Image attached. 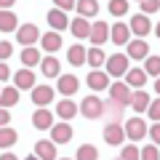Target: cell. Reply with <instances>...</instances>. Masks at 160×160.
<instances>
[{"label":"cell","mask_w":160,"mask_h":160,"mask_svg":"<svg viewBox=\"0 0 160 160\" xmlns=\"http://www.w3.org/2000/svg\"><path fill=\"white\" fill-rule=\"evenodd\" d=\"M107 75L109 78H126V72L131 67H128V53H112V56H107Z\"/></svg>","instance_id":"1"},{"label":"cell","mask_w":160,"mask_h":160,"mask_svg":"<svg viewBox=\"0 0 160 160\" xmlns=\"http://www.w3.org/2000/svg\"><path fill=\"white\" fill-rule=\"evenodd\" d=\"M80 115L88 118V120L102 118V115H104V102L99 96H86V99H83V104H80Z\"/></svg>","instance_id":"2"},{"label":"cell","mask_w":160,"mask_h":160,"mask_svg":"<svg viewBox=\"0 0 160 160\" xmlns=\"http://www.w3.org/2000/svg\"><path fill=\"white\" fill-rule=\"evenodd\" d=\"M107 91H109V99H112V102L123 104V107H131L133 91H131V86H128V83H120V80H118V83H112Z\"/></svg>","instance_id":"3"},{"label":"cell","mask_w":160,"mask_h":160,"mask_svg":"<svg viewBox=\"0 0 160 160\" xmlns=\"http://www.w3.org/2000/svg\"><path fill=\"white\" fill-rule=\"evenodd\" d=\"M16 43H22L24 48L40 43V29H38V24H22V27L16 29Z\"/></svg>","instance_id":"4"},{"label":"cell","mask_w":160,"mask_h":160,"mask_svg":"<svg viewBox=\"0 0 160 160\" xmlns=\"http://www.w3.org/2000/svg\"><path fill=\"white\" fill-rule=\"evenodd\" d=\"M147 133H149L147 120H144V118H139V115H136V118H131V120L126 123V136L131 139V142H139V139H144Z\"/></svg>","instance_id":"5"},{"label":"cell","mask_w":160,"mask_h":160,"mask_svg":"<svg viewBox=\"0 0 160 160\" xmlns=\"http://www.w3.org/2000/svg\"><path fill=\"white\" fill-rule=\"evenodd\" d=\"M109 40H112L115 46H128L131 43V27L126 22H115L109 27Z\"/></svg>","instance_id":"6"},{"label":"cell","mask_w":160,"mask_h":160,"mask_svg":"<svg viewBox=\"0 0 160 160\" xmlns=\"http://www.w3.org/2000/svg\"><path fill=\"white\" fill-rule=\"evenodd\" d=\"M13 86H16L19 91H27V88L32 91V88L38 86V78H35V72L29 67H22L16 75H13Z\"/></svg>","instance_id":"7"},{"label":"cell","mask_w":160,"mask_h":160,"mask_svg":"<svg viewBox=\"0 0 160 160\" xmlns=\"http://www.w3.org/2000/svg\"><path fill=\"white\" fill-rule=\"evenodd\" d=\"M104 142L112 144V147H120V144L126 142V126H120V123H107V128H104Z\"/></svg>","instance_id":"8"},{"label":"cell","mask_w":160,"mask_h":160,"mask_svg":"<svg viewBox=\"0 0 160 160\" xmlns=\"http://www.w3.org/2000/svg\"><path fill=\"white\" fill-rule=\"evenodd\" d=\"M78 88H80V80L75 78V75H59L56 78V91L62 93V96H72Z\"/></svg>","instance_id":"9"},{"label":"cell","mask_w":160,"mask_h":160,"mask_svg":"<svg viewBox=\"0 0 160 160\" xmlns=\"http://www.w3.org/2000/svg\"><path fill=\"white\" fill-rule=\"evenodd\" d=\"M53 102V86H35L32 88V104L35 107H48Z\"/></svg>","instance_id":"10"},{"label":"cell","mask_w":160,"mask_h":160,"mask_svg":"<svg viewBox=\"0 0 160 160\" xmlns=\"http://www.w3.org/2000/svg\"><path fill=\"white\" fill-rule=\"evenodd\" d=\"M72 126H69V120H62V123H53V128H51V139L56 144H67L69 139H72Z\"/></svg>","instance_id":"11"},{"label":"cell","mask_w":160,"mask_h":160,"mask_svg":"<svg viewBox=\"0 0 160 160\" xmlns=\"http://www.w3.org/2000/svg\"><path fill=\"white\" fill-rule=\"evenodd\" d=\"M128 27H131V32L136 35V38H144V35H149L152 24H149V16H147V13H136V16H131Z\"/></svg>","instance_id":"12"},{"label":"cell","mask_w":160,"mask_h":160,"mask_svg":"<svg viewBox=\"0 0 160 160\" xmlns=\"http://www.w3.org/2000/svg\"><path fill=\"white\" fill-rule=\"evenodd\" d=\"M48 24H51V29H56V32H62V29H67L69 24V19H67V11H62V8H51V11H48Z\"/></svg>","instance_id":"13"},{"label":"cell","mask_w":160,"mask_h":160,"mask_svg":"<svg viewBox=\"0 0 160 160\" xmlns=\"http://www.w3.org/2000/svg\"><path fill=\"white\" fill-rule=\"evenodd\" d=\"M86 86L93 88V91H104V88H109L112 83H109V75H107V72H102V69H93V72L86 78Z\"/></svg>","instance_id":"14"},{"label":"cell","mask_w":160,"mask_h":160,"mask_svg":"<svg viewBox=\"0 0 160 160\" xmlns=\"http://www.w3.org/2000/svg\"><path fill=\"white\" fill-rule=\"evenodd\" d=\"M149 56V43H144V38H136L128 43V59H136V62H142V59Z\"/></svg>","instance_id":"15"},{"label":"cell","mask_w":160,"mask_h":160,"mask_svg":"<svg viewBox=\"0 0 160 160\" xmlns=\"http://www.w3.org/2000/svg\"><path fill=\"white\" fill-rule=\"evenodd\" d=\"M93 43V46H99L102 48L104 43L109 40V27H107V22H93V27H91V38H88Z\"/></svg>","instance_id":"16"},{"label":"cell","mask_w":160,"mask_h":160,"mask_svg":"<svg viewBox=\"0 0 160 160\" xmlns=\"http://www.w3.org/2000/svg\"><path fill=\"white\" fill-rule=\"evenodd\" d=\"M35 155H38L40 160H59L56 158V142H46V139H40L38 144H35Z\"/></svg>","instance_id":"17"},{"label":"cell","mask_w":160,"mask_h":160,"mask_svg":"<svg viewBox=\"0 0 160 160\" xmlns=\"http://www.w3.org/2000/svg\"><path fill=\"white\" fill-rule=\"evenodd\" d=\"M62 35L56 32V29H51V32H46L43 38H40V46H43V51H48V53H56L59 48H62Z\"/></svg>","instance_id":"18"},{"label":"cell","mask_w":160,"mask_h":160,"mask_svg":"<svg viewBox=\"0 0 160 160\" xmlns=\"http://www.w3.org/2000/svg\"><path fill=\"white\" fill-rule=\"evenodd\" d=\"M32 126L40 128V131H43V128L51 131V128H53V115L48 112L46 107H38V109H35V115H32Z\"/></svg>","instance_id":"19"},{"label":"cell","mask_w":160,"mask_h":160,"mask_svg":"<svg viewBox=\"0 0 160 160\" xmlns=\"http://www.w3.org/2000/svg\"><path fill=\"white\" fill-rule=\"evenodd\" d=\"M91 27H93V22H86L83 16L72 19V24H69V29H72V35H75L78 40H86V38H91Z\"/></svg>","instance_id":"20"},{"label":"cell","mask_w":160,"mask_h":160,"mask_svg":"<svg viewBox=\"0 0 160 160\" xmlns=\"http://www.w3.org/2000/svg\"><path fill=\"white\" fill-rule=\"evenodd\" d=\"M147 78H149V75L144 72V67H131L126 72V83H128V86H133V88L147 86Z\"/></svg>","instance_id":"21"},{"label":"cell","mask_w":160,"mask_h":160,"mask_svg":"<svg viewBox=\"0 0 160 160\" xmlns=\"http://www.w3.org/2000/svg\"><path fill=\"white\" fill-rule=\"evenodd\" d=\"M131 109H133V112H147V109H149V93L144 91V88H136V91H133Z\"/></svg>","instance_id":"22"},{"label":"cell","mask_w":160,"mask_h":160,"mask_svg":"<svg viewBox=\"0 0 160 160\" xmlns=\"http://www.w3.org/2000/svg\"><path fill=\"white\" fill-rule=\"evenodd\" d=\"M86 56H88V51H86V46H80V43L69 46V51H67V59H69L72 67H83V64H86Z\"/></svg>","instance_id":"23"},{"label":"cell","mask_w":160,"mask_h":160,"mask_svg":"<svg viewBox=\"0 0 160 160\" xmlns=\"http://www.w3.org/2000/svg\"><path fill=\"white\" fill-rule=\"evenodd\" d=\"M40 69H43V78H59L62 75V64L56 56H46L40 62Z\"/></svg>","instance_id":"24"},{"label":"cell","mask_w":160,"mask_h":160,"mask_svg":"<svg viewBox=\"0 0 160 160\" xmlns=\"http://www.w3.org/2000/svg\"><path fill=\"white\" fill-rule=\"evenodd\" d=\"M78 112H80V107H78L75 102H69V99H62V102L56 104V115H59L62 120H72Z\"/></svg>","instance_id":"25"},{"label":"cell","mask_w":160,"mask_h":160,"mask_svg":"<svg viewBox=\"0 0 160 160\" xmlns=\"http://www.w3.org/2000/svg\"><path fill=\"white\" fill-rule=\"evenodd\" d=\"M78 16H83V19H93L99 13V0H78Z\"/></svg>","instance_id":"26"},{"label":"cell","mask_w":160,"mask_h":160,"mask_svg":"<svg viewBox=\"0 0 160 160\" xmlns=\"http://www.w3.org/2000/svg\"><path fill=\"white\" fill-rule=\"evenodd\" d=\"M19 19L13 11H0V32H16L19 29Z\"/></svg>","instance_id":"27"},{"label":"cell","mask_w":160,"mask_h":160,"mask_svg":"<svg viewBox=\"0 0 160 160\" xmlns=\"http://www.w3.org/2000/svg\"><path fill=\"white\" fill-rule=\"evenodd\" d=\"M19 102V88L16 86H6L3 91H0V107H13V104Z\"/></svg>","instance_id":"28"},{"label":"cell","mask_w":160,"mask_h":160,"mask_svg":"<svg viewBox=\"0 0 160 160\" xmlns=\"http://www.w3.org/2000/svg\"><path fill=\"white\" fill-rule=\"evenodd\" d=\"M86 64H88V67H93V69H99L102 64H107V56H104V51H102L99 46H93V48H88Z\"/></svg>","instance_id":"29"},{"label":"cell","mask_w":160,"mask_h":160,"mask_svg":"<svg viewBox=\"0 0 160 160\" xmlns=\"http://www.w3.org/2000/svg\"><path fill=\"white\" fill-rule=\"evenodd\" d=\"M40 62H43V56H40V51H38L35 46H27V48L22 51V64H24V67L32 69L35 64H40Z\"/></svg>","instance_id":"30"},{"label":"cell","mask_w":160,"mask_h":160,"mask_svg":"<svg viewBox=\"0 0 160 160\" xmlns=\"http://www.w3.org/2000/svg\"><path fill=\"white\" fill-rule=\"evenodd\" d=\"M16 139H19V133L13 131V128H8V126H3V128H0V149L13 147V144H16Z\"/></svg>","instance_id":"31"},{"label":"cell","mask_w":160,"mask_h":160,"mask_svg":"<svg viewBox=\"0 0 160 160\" xmlns=\"http://www.w3.org/2000/svg\"><path fill=\"white\" fill-rule=\"evenodd\" d=\"M75 160H99V149L93 147V144H80Z\"/></svg>","instance_id":"32"},{"label":"cell","mask_w":160,"mask_h":160,"mask_svg":"<svg viewBox=\"0 0 160 160\" xmlns=\"http://www.w3.org/2000/svg\"><path fill=\"white\" fill-rule=\"evenodd\" d=\"M104 112L109 115V120L112 123H120V118H123V104H118V102H104Z\"/></svg>","instance_id":"33"},{"label":"cell","mask_w":160,"mask_h":160,"mask_svg":"<svg viewBox=\"0 0 160 160\" xmlns=\"http://www.w3.org/2000/svg\"><path fill=\"white\" fill-rule=\"evenodd\" d=\"M144 72L149 78H160V56H147L144 59Z\"/></svg>","instance_id":"34"},{"label":"cell","mask_w":160,"mask_h":160,"mask_svg":"<svg viewBox=\"0 0 160 160\" xmlns=\"http://www.w3.org/2000/svg\"><path fill=\"white\" fill-rule=\"evenodd\" d=\"M120 158H123V160H142V147H136V144H126V147L120 149Z\"/></svg>","instance_id":"35"},{"label":"cell","mask_w":160,"mask_h":160,"mask_svg":"<svg viewBox=\"0 0 160 160\" xmlns=\"http://www.w3.org/2000/svg\"><path fill=\"white\" fill-rule=\"evenodd\" d=\"M107 8L112 16H123V13H128V0H109Z\"/></svg>","instance_id":"36"},{"label":"cell","mask_w":160,"mask_h":160,"mask_svg":"<svg viewBox=\"0 0 160 160\" xmlns=\"http://www.w3.org/2000/svg\"><path fill=\"white\" fill-rule=\"evenodd\" d=\"M142 160H160V147H158V144H147V147H142Z\"/></svg>","instance_id":"37"},{"label":"cell","mask_w":160,"mask_h":160,"mask_svg":"<svg viewBox=\"0 0 160 160\" xmlns=\"http://www.w3.org/2000/svg\"><path fill=\"white\" fill-rule=\"evenodd\" d=\"M160 11V0H142V13H158Z\"/></svg>","instance_id":"38"},{"label":"cell","mask_w":160,"mask_h":160,"mask_svg":"<svg viewBox=\"0 0 160 160\" xmlns=\"http://www.w3.org/2000/svg\"><path fill=\"white\" fill-rule=\"evenodd\" d=\"M149 120H152V123H160V96L155 99V102H149Z\"/></svg>","instance_id":"39"},{"label":"cell","mask_w":160,"mask_h":160,"mask_svg":"<svg viewBox=\"0 0 160 160\" xmlns=\"http://www.w3.org/2000/svg\"><path fill=\"white\" fill-rule=\"evenodd\" d=\"M11 53H13V46H11V43H6V40H0V62L11 59Z\"/></svg>","instance_id":"40"},{"label":"cell","mask_w":160,"mask_h":160,"mask_svg":"<svg viewBox=\"0 0 160 160\" xmlns=\"http://www.w3.org/2000/svg\"><path fill=\"white\" fill-rule=\"evenodd\" d=\"M53 6L62 8V11H72V8L78 6V0H53Z\"/></svg>","instance_id":"41"},{"label":"cell","mask_w":160,"mask_h":160,"mask_svg":"<svg viewBox=\"0 0 160 160\" xmlns=\"http://www.w3.org/2000/svg\"><path fill=\"white\" fill-rule=\"evenodd\" d=\"M149 142L160 147V123H152V128H149Z\"/></svg>","instance_id":"42"},{"label":"cell","mask_w":160,"mask_h":160,"mask_svg":"<svg viewBox=\"0 0 160 160\" xmlns=\"http://www.w3.org/2000/svg\"><path fill=\"white\" fill-rule=\"evenodd\" d=\"M8 123H11V112H8L6 107H0V128L8 126Z\"/></svg>","instance_id":"43"},{"label":"cell","mask_w":160,"mask_h":160,"mask_svg":"<svg viewBox=\"0 0 160 160\" xmlns=\"http://www.w3.org/2000/svg\"><path fill=\"white\" fill-rule=\"evenodd\" d=\"M8 78H11V69H8V64L0 62V83H3V80H8Z\"/></svg>","instance_id":"44"},{"label":"cell","mask_w":160,"mask_h":160,"mask_svg":"<svg viewBox=\"0 0 160 160\" xmlns=\"http://www.w3.org/2000/svg\"><path fill=\"white\" fill-rule=\"evenodd\" d=\"M16 0H0V11H11Z\"/></svg>","instance_id":"45"},{"label":"cell","mask_w":160,"mask_h":160,"mask_svg":"<svg viewBox=\"0 0 160 160\" xmlns=\"http://www.w3.org/2000/svg\"><path fill=\"white\" fill-rule=\"evenodd\" d=\"M0 160H19V158L13 152H3V155H0Z\"/></svg>","instance_id":"46"},{"label":"cell","mask_w":160,"mask_h":160,"mask_svg":"<svg viewBox=\"0 0 160 160\" xmlns=\"http://www.w3.org/2000/svg\"><path fill=\"white\" fill-rule=\"evenodd\" d=\"M155 93H158V96H160V78L155 80Z\"/></svg>","instance_id":"47"},{"label":"cell","mask_w":160,"mask_h":160,"mask_svg":"<svg viewBox=\"0 0 160 160\" xmlns=\"http://www.w3.org/2000/svg\"><path fill=\"white\" fill-rule=\"evenodd\" d=\"M24 160H40V158H38V155H29V158H24Z\"/></svg>","instance_id":"48"},{"label":"cell","mask_w":160,"mask_h":160,"mask_svg":"<svg viewBox=\"0 0 160 160\" xmlns=\"http://www.w3.org/2000/svg\"><path fill=\"white\" fill-rule=\"evenodd\" d=\"M155 35H158V38H160V22H158V27H155Z\"/></svg>","instance_id":"49"},{"label":"cell","mask_w":160,"mask_h":160,"mask_svg":"<svg viewBox=\"0 0 160 160\" xmlns=\"http://www.w3.org/2000/svg\"><path fill=\"white\" fill-rule=\"evenodd\" d=\"M59 160H62V158H59ZM64 160H69V158H64Z\"/></svg>","instance_id":"50"},{"label":"cell","mask_w":160,"mask_h":160,"mask_svg":"<svg viewBox=\"0 0 160 160\" xmlns=\"http://www.w3.org/2000/svg\"><path fill=\"white\" fill-rule=\"evenodd\" d=\"M118 160H123V158H118Z\"/></svg>","instance_id":"51"},{"label":"cell","mask_w":160,"mask_h":160,"mask_svg":"<svg viewBox=\"0 0 160 160\" xmlns=\"http://www.w3.org/2000/svg\"><path fill=\"white\" fill-rule=\"evenodd\" d=\"M139 3H142V0H139Z\"/></svg>","instance_id":"52"},{"label":"cell","mask_w":160,"mask_h":160,"mask_svg":"<svg viewBox=\"0 0 160 160\" xmlns=\"http://www.w3.org/2000/svg\"><path fill=\"white\" fill-rule=\"evenodd\" d=\"M0 91H3V88H0Z\"/></svg>","instance_id":"53"}]
</instances>
